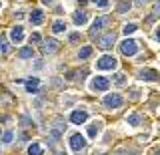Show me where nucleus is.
Masks as SVG:
<instances>
[{"label":"nucleus","mask_w":160,"mask_h":155,"mask_svg":"<svg viewBox=\"0 0 160 155\" xmlns=\"http://www.w3.org/2000/svg\"><path fill=\"white\" fill-rule=\"evenodd\" d=\"M114 41H116V34H114V32H108L106 36H102V38L98 41V47H100V48H110V47L114 44Z\"/></svg>","instance_id":"6e6552de"},{"label":"nucleus","mask_w":160,"mask_h":155,"mask_svg":"<svg viewBox=\"0 0 160 155\" xmlns=\"http://www.w3.org/2000/svg\"><path fill=\"white\" fill-rule=\"evenodd\" d=\"M138 2H140V4H144V2H148V0H138Z\"/></svg>","instance_id":"2f4dec72"},{"label":"nucleus","mask_w":160,"mask_h":155,"mask_svg":"<svg viewBox=\"0 0 160 155\" xmlns=\"http://www.w3.org/2000/svg\"><path fill=\"white\" fill-rule=\"evenodd\" d=\"M42 2H44V4H50V2H52V0H42Z\"/></svg>","instance_id":"7c9ffc66"},{"label":"nucleus","mask_w":160,"mask_h":155,"mask_svg":"<svg viewBox=\"0 0 160 155\" xmlns=\"http://www.w3.org/2000/svg\"><path fill=\"white\" fill-rule=\"evenodd\" d=\"M116 10H118L120 14H124L126 10H130V0H122V2L116 6Z\"/></svg>","instance_id":"412c9836"},{"label":"nucleus","mask_w":160,"mask_h":155,"mask_svg":"<svg viewBox=\"0 0 160 155\" xmlns=\"http://www.w3.org/2000/svg\"><path fill=\"white\" fill-rule=\"evenodd\" d=\"M128 125H140V121H142V117H140L138 113H132V115H128Z\"/></svg>","instance_id":"a211bd4d"},{"label":"nucleus","mask_w":160,"mask_h":155,"mask_svg":"<svg viewBox=\"0 0 160 155\" xmlns=\"http://www.w3.org/2000/svg\"><path fill=\"white\" fill-rule=\"evenodd\" d=\"M86 20H88V14L84 10H78L76 14H74V24H84Z\"/></svg>","instance_id":"4468645a"},{"label":"nucleus","mask_w":160,"mask_h":155,"mask_svg":"<svg viewBox=\"0 0 160 155\" xmlns=\"http://www.w3.org/2000/svg\"><path fill=\"white\" fill-rule=\"evenodd\" d=\"M138 51V42L132 41V38H126V41L120 42V53L126 54V57H132V54H136Z\"/></svg>","instance_id":"f03ea898"},{"label":"nucleus","mask_w":160,"mask_h":155,"mask_svg":"<svg viewBox=\"0 0 160 155\" xmlns=\"http://www.w3.org/2000/svg\"><path fill=\"white\" fill-rule=\"evenodd\" d=\"M136 24H132V22H128V24H124V28H122V30H124V34H132L134 30H136Z\"/></svg>","instance_id":"4be33fe9"},{"label":"nucleus","mask_w":160,"mask_h":155,"mask_svg":"<svg viewBox=\"0 0 160 155\" xmlns=\"http://www.w3.org/2000/svg\"><path fill=\"white\" fill-rule=\"evenodd\" d=\"M84 147H86V139H84L80 133H74L72 137H70V149L76 151V153H80Z\"/></svg>","instance_id":"7ed1b4c3"},{"label":"nucleus","mask_w":160,"mask_h":155,"mask_svg":"<svg viewBox=\"0 0 160 155\" xmlns=\"http://www.w3.org/2000/svg\"><path fill=\"white\" fill-rule=\"evenodd\" d=\"M0 53H8V41L4 36H0Z\"/></svg>","instance_id":"5701e85b"},{"label":"nucleus","mask_w":160,"mask_h":155,"mask_svg":"<svg viewBox=\"0 0 160 155\" xmlns=\"http://www.w3.org/2000/svg\"><path fill=\"white\" fill-rule=\"evenodd\" d=\"M116 58L112 57V54H104V57H100L98 58V63H96V67L98 69H102V71H112V69H116Z\"/></svg>","instance_id":"f257e3e1"},{"label":"nucleus","mask_w":160,"mask_h":155,"mask_svg":"<svg viewBox=\"0 0 160 155\" xmlns=\"http://www.w3.org/2000/svg\"><path fill=\"white\" fill-rule=\"evenodd\" d=\"M154 155H160V151H156V153H154Z\"/></svg>","instance_id":"473e14b6"},{"label":"nucleus","mask_w":160,"mask_h":155,"mask_svg":"<svg viewBox=\"0 0 160 155\" xmlns=\"http://www.w3.org/2000/svg\"><path fill=\"white\" fill-rule=\"evenodd\" d=\"M58 47H60L58 41H54V38H48V41L44 42V47H42V53H48V54H50V53H56Z\"/></svg>","instance_id":"9d476101"},{"label":"nucleus","mask_w":160,"mask_h":155,"mask_svg":"<svg viewBox=\"0 0 160 155\" xmlns=\"http://www.w3.org/2000/svg\"><path fill=\"white\" fill-rule=\"evenodd\" d=\"M122 105V97H120L118 93H110L104 97V107H108V109H116Z\"/></svg>","instance_id":"20e7f679"},{"label":"nucleus","mask_w":160,"mask_h":155,"mask_svg":"<svg viewBox=\"0 0 160 155\" xmlns=\"http://www.w3.org/2000/svg\"><path fill=\"white\" fill-rule=\"evenodd\" d=\"M92 2L96 4V6H102V8H104V6H108V0H92Z\"/></svg>","instance_id":"a878e982"},{"label":"nucleus","mask_w":160,"mask_h":155,"mask_svg":"<svg viewBox=\"0 0 160 155\" xmlns=\"http://www.w3.org/2000/svg\"><path fill=\"white\" fill-rule=\"evenodd\" d=\"M116 83H118V85L124 83V75H116Z\"/></svg>","instance_id":"cd10ccee"},{"label":"nucleus","mask_w":160,"mask_h":155,"mask_svg":"<svg viewBox=\"0 0 160 155\" xmlns=\"http://www.w3.org/2000/svg\"><path fill=\"white\" fill-rule=\"evenodd\" d=\"M108 87H110L108 77H96L92 81V89H94V91H108Z\"/></svg>","instance_id":"0eeeda50"},{"label":"nucleus","mask_w":160,"mask_h":155,"mask_svg":"<svg viewBox=\"0 0 160 155\" xmlns=\"http://www.w3.org/2000/svg\"><path fill=\"white\" fill-rule=\"evenodd\" d=\"M154 16H160V2L156 4V8H154Z\"/></svg>","instance_id":"c85d7f7f"},{"label":"nucleus","mask_w":160,"mask_h":155,"mask_svg":"<svg viewBox=\"0 0 160 155\" xmlns=\"http://www.w3.org/2000/svg\"><path fill=\"white\" fill-rule=\"evenodd\" d=\"M138 79H140V81H156L158 73L156 71H140L138 73Z\"/></svg>","instance_id":"9b49d317"},{"label":"nucleus","mask_w":160,"mask_h":155,"mask_svg":"<svg viewBox=\"0 0 160 155\" xmlns=\"http://www.w3.org/2000/svg\"><path fill=\"white\" fill-rule=\"evenodd\" d=\"M90 54H92V48L90 47H84V48H80V53H78V58L80 61H84V58H88Z\"/></svg>","instance_id":"aec40b11"},{"label":"nucleus","mask_w":160,"mask_h":155,"mask_svg":"<svg viewBox=\"0 0 160 155\" xmlns=\"http://www.w3.org/2000/svg\"><path fill=\"white\" fill-rule=\"evenodd\" d=\"M78 38H80V34H78V32H74V34H70V41H72V42H76V41H78Z\"/></svg>","instance_id":"bb28decb"},{"label":"nucleus","mask_w":160,"mask_h":155,"mask_svg":"<svg viewBox=\"0 0 160 155\" xmlns=\"http://www.w3.org/2000/svg\"><path fill=\"white\" fill-rule=\"evenodd\" d=\"M98 133H100V123H98V121H94V123L88 127V135H90V137H96Z\"/></svg>","instance_id":"dca6fc26"},{"label":"nucleus","mask_w":160,"mask_h":155,"mask_svg":"<svg viewBox=\"0 0 160 155\" xmlns=\"http://www.w3.org/2000/svg\"><path fill=\"white\" fill-rule=\"evenodd\" d=\"M156 38L160 41V26H158V30H156Z\"/></svg>","instance_id":"c756f323"},{"label":"nucleus","mask_w":160,"mask_h":155,"mask_svg":"<svg viewBox=\"0 0 160 155\" xmlns=\"http://www.w3.org/2000/svg\"><path fill=\"white\" fill-rule=\"evenodd\" d=\"M32 54H34L32 47H24V48H20L18 57H20V58H32Z\"/></svg>","instance_id":"2eb2a0df"},{"label":"nucleus","mask_w":160,"mask_h":155,"mask_svg":"<svg viewBox=\"0 0 160 155\" xmlns=\"http://www.w3.org/2000/svg\"><path fill=\"white\" fill-rule=\"evenodd\" d=\"M86 119H88V113L84 109H76V111H72V115H70V121L74 125H82Z\"/></svg>","instance_id":"423d86ee"},{"label":"nucleus","mask_w":160,"mask_h":155,"mask_svg":"<svg viewBox=\"0 0 160 155\" xmlns=\"http://www.w3.org/2000/svg\"><path fill=\"white\" fill-rule=\"evenodd\" d=\"M42 20H44V12L38 10V8H36V10H32V14H30V22H32V24H40Z\"/></svg>","instance_id":"ddd939ff"},{"label":"nucleus","mask_w":160,"mask_h":155,"mask_svg":"<svg viewBox=\"0 0 160 155\" xmlns=\"http://www.w3.org/2000/svg\"><path fill=\"white\" fill-rule=\"evenodd\" d=\"M12 139H14V133L12 131H6V133H4V137H2V143H10Z\"/></svg>","instance_id":"b1692460"},{"label":"nucleus","mask_w":160,"mask_h":155,"mask_svg":"<svg viewBox=\"0 0 160 155\" xmlns=\"http://www.w3.org/2000/svg\"><path fill=\"white\" fill-rule=\"evenodd\" d=\"M32 42H34V44H36V42H40V34H38V32H34L32 36H30V44H32Z\"/></svg>","instance_id":"393cba45"},{"label":"nucleus","mask_w":160,"mask_h":155,"mask_svg":"<svg viewBox=\"0 0 160 155\" xmlns=\"http://www.w3.org/2000/svg\"><path fill=\"white\" fill-rule=\"evenodd\" d=\"M28 155H42V147H40L38 143H32L28 147Z\"/></svg>","instance_id":"6ab92c4d"},{"label":"nucleus","mask_w":160,"mask_h":155,"mask_svg":"<svg viewBox=\"0 0 160 155\" xmlns=\"http://www.w3.org/2000/svg\"><path fill=\"white\" fill-rule=\"evenodd\" d=\"M64 30H66V24H64L62 20H56V22H54L52 24V32H64Z\"/></svg>","instance_id":"f3484780"},{"label":"nucleus","mask_w":160,"mask_h":155,"mask_svg":"<svg viewBox=\"0 0 160 155\" xmlns=\"http://www.w3.org/2000/svg\"><path fill=\"white\" fill-rule=\"evenodd\" d=\"M22 38H24V28L20 26V24H16V26L10 30V41H12V42H20Z\"/></svg>","instance_id":"1a4fd4ad"},{"label":"nucleus","mask_w":160,"mask_h":155,"mask_svg":"<svg viewBox=\"0 0 160 155\" xmlns=\"http://www.w3.org/2000/svg\"><path fill=\"white\" fill-rule=\"evenodd\" d=\"M38 79L36 77H34V79H28V81H26V93H38Z\"/></svg>","instance_id":"f8f14e48"},{"label":"nucleus","mask_w":160,"mask_h":155,"mask_svg":"<svg viewBox=\"0 0 160 155\" xmlns=\"http://www.w3.org/2000/svg\"><path fill=\"white\" fill-rule=\"evenodd\" d=\"M108 22H110L108 16H100V18H96V20H94V24H92V28H90V34H92V36H96V34L102 30V28L106 26Z\"/></svg>","instance_id":"39448f33"}]
</instances>
